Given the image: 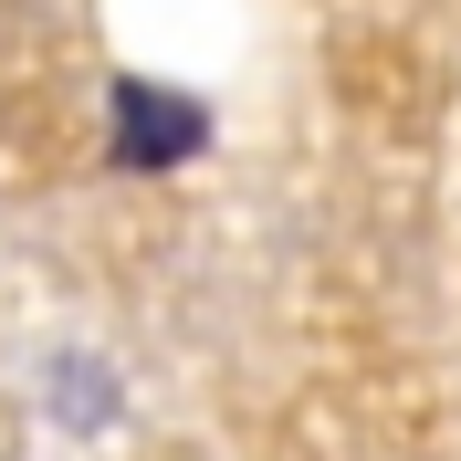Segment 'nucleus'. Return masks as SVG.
I'll use <instances>...</instances> for the list:
<instances>
[{"label": "nucleus", "mask_w": 461, "mask_h": 461, "mask_svg": "<svg viewBox=\"0 0 461 461\" xmlns=\"http://www.w3.org/2000/svg\"><path fill=\"white\" fill-rule=\"evenodd\" d=\"M115 105H126V137H115V158H126V168H168V158H189V147H200V105H189V95L115 85Z\"/></svg>", "instance_id": "1"}]
</instances>
